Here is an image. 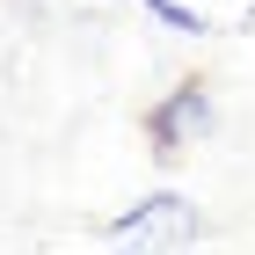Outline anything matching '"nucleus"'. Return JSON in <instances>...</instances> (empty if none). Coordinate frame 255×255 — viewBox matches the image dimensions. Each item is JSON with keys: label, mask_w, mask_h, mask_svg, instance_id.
<instances>
[{"label": "nucleus", "mask_w": 255, "mask_h": 255, "mask_svg": "<svg viewBox=\"0 0 255 255\" xmlns=\"http://www.w3.org/2000/svg\"><path fill=\"white\" fill-rule=\"evenodd\" d=\"M146 131H153V153H190L197 138L212 131V95H204V80H182L168 102H153V117H146Z\"/></svg>", "instance_id": "obj_1"}, {"label": "nucleus", "mask_w": 255, "mask_h": 255, "mask_svg": "<svg viewBox=\"0 0 255 255\" xmlns=\"http://www.w3.org/2000/svg\"><path fill=\"white\" fill-rule=\"evenodd\" d=\"M110 241H124V248H131V241H146V248H153V241H197V204L175 197V190H160V197H146L138 212H124L117 226H110Z\"/></svg>", "instance_id": "obj_2"}, {"label": "nucleus", "mask_w": 255, "mask_h": 255, "mask_svg": "<svg viewBox=\"0 0 255 255\" xmlns=\"http://www.w3.org/2000/svg\"><path fill=\"white\" fill-rule=\"evenodd\" d=\"M146 15H160L175 37H204V15H197V7H182V0H146Z\"/></svg>", "instance_id": "obj_3"}]
</instances>
